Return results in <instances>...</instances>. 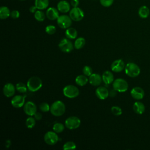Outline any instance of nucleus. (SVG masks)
Returning a JSON list of instances; mask_svg holds the SVG:
<instances>
[{"mask_svg": "<svg viewBox=\"0 0 150 150\" xmlns=\"http://www.w3.org/2000/svg\"><path fill=\"white\" fill-rule=\"evenodd\" d=\"M66 110V107L63 102L60 100L54 101L50 106V112L52 115L59 117L62 115Z\"/></svg>", "mask_w": 150, "mask_h": 150, "instance_id": "nucleus-1", "label": "nucleus"}, {"mask_svg": "<svg viewBox=\"0 0 150 150\" xmlns=\"http://www.w3.org/2000/svg\"><path fill=\"white\" fill-rule=\"evenodd\" d=\"M27 87L28 90L32 92H35L39 90L42 86L41 79L36 76L30 77L27 81Z\"/></svg>", "mask_w": 150, "mask_h": 150, "instance_id": "nucleus-2", "label": "nucleus"}, {"mask_svg": "<svg viewBox=\"0 0 150 150\" xmlns=\"http://www.w3.org/2000/svg\"><path fill=\"white\" fill-rule=\"evenodd\" d=\"M125 72L129 77H135L140 74L141 70L137 64L130 62L125 65Z\"/></svg>", "mask_w": 150, "mask_h": 150, "instance_id": "nucleus-3", "label": "nucleus"}, {"mask_svg": "<svg viewBox=\"0 0 150 150\" xmlns=\"http://www.w3.org/2000/svg\"><path fill=\"white\" fill-rule=\"evenodd\" d=\"M63 93L64 96L66 97L73 98L79 96V90L75 86L67 85L63 88Z\"/></svg>", "mask_w": 150, "mask_h": 150, "instance_id": "nucleus-4", "label": "nucleus"}, {"mask_svg": "<svg viewBox=\"0 0 150 150\" xmlns=\"http://www.w3.org/2000/svg\"><path fill=\"white\" fill-rule=\"evenodd\" d=\"M112 87L114 90L118 92H125L128 88V84L126 80L123 79H117L113 81Z\"/></svg>", "mask_w": 150, "mask_h": 150, "instance_id": "nucleus-5", "label": "nucleus"}, {"mask_svg": "<svg viewBox=\"0 0 150 150\" xmlns=\"http://www.w3.org/2000/svg\"><path fill=\"white\" fill-rule=\"evenodd\" d=\"M72 19L70 16L62 15L57 19V23L58 26L62 29H67L70 27L72 23Z\"/></svg>", "mask_w": 150, "mask_h": 150, "instance_id": "nucleus-6", "label": "nucleus"}, {"mask_svg": "<svg viewBox=\"0 0 150 150\" xmlns=\"http://www.w3.org/2000/svg\"><path fill=\"white\" fill-rule=\"evenodd\" d=\"M69 16L74 21H80L83 19L84 16L83 11L79 7H73L69 11Z\"/></svg>", "mask_w": 150, "mask_h": 150, "instance_id": "nucleus-7", "label": "nucleus"}, {"mask_svg": "<svg viewBox=\"0 0 150 150\" xmlns=\"http://www.w3.org/2000/svg\"><path fill=\"white\" fill-rule=\"evenodd\" d=\"M80 120L75 116L68 117L65 121V125L66 128L70 129H74L79 128L80 125Z\"/></svg>", "mask_w": 150, "mask_h": 150, "instance_id": "nucleus-8", "label": "nucleus"}, {"mask_svg": "<svg viewBox=\"0 0 150 150\" xmlns=\"http://www.w3.org/2000/svg\"><path fill=\"white\" fill-rule=\"evenodd\" d=\"M58 46L60 50L64 53H69L71 52L74 48L73 43L68 38L62 39Z\"/></svg>", "mask_w": 150, "mask_h": 150, "instance_id": "nucleus-9", "label": "nucleus"}, {"mask_svg": "<svg viewBox=\"0 0 150 150\" xmlns=\"http://www.w3.org/2000/svg\"><path fill=\"white\" fill-rule=\"evenodd\" d=\"M44 141L47 144L53 145L59 141V137L56 132L48 131L44 135Z\"/></svg>", "mask_w": 150, "mask_h": 150, "instance_id": "nucleus-10", "label": "nucleus"}, {"mask_svg": "<svg viewBox=\"0 0 150 150\" xmlns=\"http://www.w3.org/2000/svg\"><path fill=\"white\" fill-rule=\"evenodd\" d=\"M23 111L28 115L32 116L37 112V107L33 102L28 101L24 104Z\"/></svg>", "mask_w": 150, "mask_h": 150, "instance_id": "nucleus-11", "label": "nucleus"}, {"mask_svg": "<svg viewBox=\"0 0 150 150\" xmlns=\"http://www.w3.org/2000/svg\"><path fill=\"white\" fill-rule=\"evenodd\" d=\"M125 65L124 62L121 59L115 60L112 62L111 65V69L112 71L119 73L125 69Z\"/></svg>", "mask_w": 150, "mask_h": 150, "instance_id": "nucleus-12", "label": "nucleus"}, {"mask_svg": "<svg viewBox=\"0 0 150 150\" xmlns=\"http://www.w3.org/2000/svg\"><path fill=\"white\" fill-rule=\"evenodd\" d=\"M131 95L133 98L139 100L144 98L145 92L141 87H135L131 90Z\"/></svg>", "mask_w": 150, "mask_h": 150, "instance_id": "nucleus-13", "label": "nucleus"}, {"mask_svg": "<svg viewBox=\"0 0 150 150\" xmlns=\"http://www.w3.org/2000/svg\"><path fill=\"white\" fill-rule=\"evenodd\" d=\"M11 102L13 107L20 108L25 104V97L21 95H16L12 98Z\"/></svg>", "mask_w": 150, "mask_h": 150, "instance_id": "nucleus-14", "label": "nucleus"}, {"mask_svg": "<svg viewBox=\"0 0 150 150\" xmlns=\"http://www.w3.org/2000/svg\"><path fill=\"white\" fill-rule=\"evenodd\" d=\"M16 87L12 83H6L3 88V93L7 97L13 96L15 92Z\"/></svg>", "mask_w": 150, "mask_h": 150, "instance_id": "nucleus-15", "label": "nucleus"}, {"mask_svg": "<svg viewBox=\"0 0 150 150\" xmlns=\"http://www.w3.org/2000/svg\"><path fill=\"white\" fill-rule=\"evenodd\" d=\"M96 94L98 98L101 100H105L109 96V91L105 87L100 86L96 90Z\"/></svg>", "mask_w": 150, "mask_h": 150, "instance_id": "nucleus-16", "label": "nucleus"}, {"mask_svg": "<svg viewBox=\"0 0 150 150\" xmlns=\"http://www.w3.org/2000/svg\"><path fill=\"white\" fill-rule=\"evenodd\" d=\"M57 9L62 13H67L70 11V5L67 1L62 0L57 3Z\"/></svg>", "mask_w": 150, "mask_h": 150, "instance_id": "nucleus-17", "label": "nucleus"}, {"mask_svg": "<svg viewBox=\"0 0 150 150\" xmlns=\"http://www.w3.org/2000/svg\"><path fill=\"white\" fill-rule=\"evenodd\" d=\"M46 15L47 18L50 20H56L59 16V11L57 9L54 7H50L47 9L46 12Z\"/></svg>", "mask_w": 150, "mask_h": 150, "instance_id": "nucleus-18", "label": "nucleus"}, {"mask_svg": "<svg viewBox=\"0 0 150 150\" xmlns=\"http://www.w3.org/2000/svg\"><path fill=\"white\" fill-rule=\"evenodd\" d=\"M102 77L97 73H93L91 75L89 76L88 81L91 85L94 86H99L102 81Z\"/></svg>", "mask_w": 150, "mask_h": 150, "instance_id": "nucleus-19", "label": "nucleus"}, {"mask_svg": "<svg viewBox=\"0 0 150 150\" xmlns=\"http://www.w3.org/2000/svg\"><path fill=\"white\" fill-rule=\"evenodd\" d=\"M102 79L105 84H110L114 81V76L110 71H105L102 75Z\"/></svg>", "mask_w": 150, "mask_h": 150, "instance_id": "nucleus-20", "label": "nucleus"}, {"mask_svg": "<svg viewBox=\"0 0 150 150\" xmlns=\"http://www.w3.org/2000/svg\"><path fill=\"white\" fill-rule=\"evenodd\" d=\"M133 110L137 114H142L145 110L144 104L140 101H136L133 105Z\"/></svg>", "mask_w": 150, "mask_h": 150, "instance_id": "nucleus-21", "label": "nucleus"}, {"mask_svg": "<svg viewBox=\"0 0 150 150\" xmlns=\"http://www.w3.org/2000/svg\"><path fill=\"white\" fill-rule=\"evenodd\" d=\"M35 5L38 9H45L49 5V0H35Z\"/></svg>", "mask_w": 150, "mask_h": 150, "instance_id": "nucleus-22", "label": "nucleus"}, {"mask_svg": "<svg viewBox=\"0 0 150 150\" xmlns=\"http://www.w3.org/2000/svg\"><path fill=\"white\" fill-rule=\"evenodd\" d=\"M65 35L69 39H74L77 38V32L74 28L70 27L66 29Z\"/></svg>", "mask_w": 150, "mask_h": 150, "instance_id": "nucleus-23", "label": "nucleus"}, {"mask_svg": "<svg viewBox=\"0 0 150 150\" xmlns=\"http://www.w3.org/2000/svg\"><path fill=\"white\" fill-rule=\"evenodd\" d=\"M138 15L140 16V18L143 19L148 18V16L149 15V8L145 5L141 6L138 10Z\"/></svg>", "mask_w": 150, "mask_h": 150, "instance_id": "nucleus-24", "label": "nucleus"}, {"mask_svg": "<svg viewBox=\"0 0 150 150\" xmlns=\"http://www.w3.org/2000/svg\"><path fill=\"white\" fill-rule=\"evenodd\" d=\"M11 15V11L7 6H1L0 8V18L5 19Z\"/></svg>", "mask_w": 150, "mask_h": 150, "instance_id": "nucleus-25", "label": "nucleus"}, {"mask_svg": "<svg viewBox=\"0 0 150 150\" xmlns=\"http://www.w3.org/2000/svg\"><path fill=\"white\" fill-rule=\"evenodd\" d=\"M88 81V79L85 75H79L76 77L75 79L76 83L80 86H85Z\"/></svg>", "mask_w": 150, "mask_h": 150, "instance_id": "nucleus-26", "label": "nucleus"}, {"mask_svg": "<svg viewBox=\"0 0 150 150\" xmlns=\"http://www.w3.org/2000/svg\"><path fill=\"white\" fill-rule=\"evenodd\" d=\"M85 43H86V40L84 39V38L80 37L76 39V40H75L74 46L76 49H80L84 47V46L85 45Z\"/></svg>", "mask_w": 150, "mask_h": 150, "instance_id": "nucleus-27", "label": "nucleus"}, {"mask_svg": "<svg viewBox=\"0 0 150 150\" xmlns=\"http://www.w3.org/2000/svg\"><path fill=\"white\" fill-rule=\"evenodd\" d=\"M46 15H45V13L43 12H42L41 10H37L35 14H34V16L35 18L36 19V21H39V22H42L45 20V17Z\"/></svg>", "mask_w": 150, "mask_h": 150, "instance_id": "nucleus-28", "label": "nucleus"}, {"mask_svg": "<svg viewBox=\"0 0 150 150\" xmlns=\"http://www.w3.org/2000/svg\"><path fill=\"white\" fill-rule=\"evenodd\" d=\"M16 89L18 91H19V93H25L27 91V90L28 89V87H27V85H26L25 84H24L23 83H22V82H19V83H18L16 84Z\"/></svg>", "mask_w": 150, "mask_h": 150, "instance_id": "nucleus-29", "label": "nucleus"}, {"mask_svg": "<svg viewBox=\"0 0 150 150\" xmlns=\"http://www.w3.org/2000/svg\"><path fill=\"white\" fill-rule=\"evenodd\" d=\"M64 129V126L60 122H56L53 125V129L56 133H60L63 131Z\"/></svg>", "mask_w": 150, "mask_h": 150, "instance_id": "nucleus-30", "label": "nucleus"}, {"mask_svg": "<svg viewBox=\"0 0 150 150\" xmlns=\"http://www.w3.org/2000/svg\"><path fill=\"white\" fill-rule=\"evenodd\" d=\"M35 118L32 117H28L25 122L26 124V126L28 128H32L33 127H35V124H36V121H35Z\"/></svg>", "mask_w": 150, "mask_h": 150, "instance_id": "nucleus-31", "label": "nucleus"}, {"mask_svg": "<svg viewBox=\"0 0 150 150\" xmlns=\"http://www.w3.org/2000/svg\"><path fill=\"white\" fill-rule=\"evenodd\" d=\"M76 145L73 141H68L66 142L63 146V149L64 150L74 149H76Z\"/></svg>", "mask_w": 150, "mask_h": 150, "instance_id": "nucleus-32", "label": "nucleus"}, {"mask_svg": "<svg viewBox=\"0 0 150 150\" xmlns=\"http://www.w3.org/2000/svg\"><path fill=\"white\" fill-rule=\"evenodd\" d=\"M111 112L116 116L120 115L122 114V110L118 106H112L111 108Z\"/></svg>", "mask_w": 150, "mask_h": 150, "instance_id": "nucleus-33", "label": "nucleus"}, {"mask_svg": "<svg viewBox=\"0 0 150 150\" xmlns=\"http://www.w3.org/2000/svg\"><path fill=\"white\" fill-rule=\"evenodd\" d=\"M45 31L49 35H53L56 32V27L54 26L50 25H48L46 27Z\"/></svg>", "mask_w": 150, "mask_h": 150, "instance_id": "nucleus-34", "label": "nucleus"}, {"mask_svg": "<svg viewBox=\"0 0 150 150\" xmlns=\"http://www.w3.org/2000/svg\"><path fill=\"white\" fill-rule=\"evenodd\" d=\"M83 73L85 76H90L93 74V70L90 66H86L83 68Z\"/></svg>", "mask_w": 150, "mask_h": 150, "instance_id": "nucleus-35", "label": "nucleus"}, {"mask_svg": "<svg viewBox=\"0 0 150 150\" xmlns=\"http://www.w3.org/2000/svg\"><path fill=\"white\" fill-rule=\"evenodd\" d=\"M39 108L42 112H47L50 110V107L49 106V105L47 103H42L40 104Z\"/></svg>", "mask_w": 150, "mask_h": 150, "instance_id": "nucleus-36", "label": "nucleus"}, {"mask_svg": "<svg viewBox=\"0 0 150 150\" xmlns=\"http://www.w3.org/2000/svg\"><path fill=\"white\" fill-rule=\"evenodd\" d=\"M114 0H100L101 5L104 7H109L113 4Z\"/></svg>", "mask_w": 150, "mask_h": 150, "instance_id": "nucleus-37", "label": "nucleus"}, {"mask_svg": "<svg viewBox=\"0 0 150 150\" xmlns=\"http://www.w3.org/2000/svg\"><path fill=\"white\" fill-rule=\"evenodd\" d=\"M11 17L13 19H17L20 16V13L17 10H13L11 12Z\"/></svg>", "mask_w": 150, "mask_h": 150, "instance_id": "nucleus-38", "label": "nucleus"}, {"mask_svg": "<svg viewBox=\"0 0 150 150\" xmlns=\"http://www.w3.org/2000/svg\"><path fill=\"white\" fill-rule=\"evenodd\" d=\"M70 4L73 7H78L79 5V0H71Z\"/></svg>", "mask_w": 150, "mask_h": 150, "instance_id": "nucleus-39", "label": "nucleus"}, {"mask_svg": "<svg viewBox=\"0 0 150 150\" xmlns=\"http://www.w3.org/2000/svg\"><path fill=\"white\" fill-rule=\"evenodd\" d=\"M34 118L36 120H40L42 119V115L40 112H36L35 114H34Z\"/></svg>", "mask_w": 150, "mask_h": 150, "instance_id": "nucleus-40", "label": "nucleus"}, {"mask_svg": "<svg viewBox=\"0 0 150 150\" xmlns=\"http://www.w3.org/2000/svg\"><path fill=\"white\" fill-rule=\"evenodd\" d=\"M37 9H38V8H36V6L35 5L31 6L29 8V11L31 13H35V12L37 11Z\"/></svg>", "mask_w": 150, "mask_h": 150, "instance_id": "nucleus-41", "label": "nucleus"}, {"mask_svg": "<svg viewBox=\"0 0 150 150\" xmlns=\"http://www.w3.org/2000/svg\"><path fill=\"white\" fill-rule=\"evenodd\" d=\"M116 91H117L113 88L112 90H111L110 93H109V95H110L111 97H114V96L116 95Z\"/></svg>", "mask_w": 150, "mask_h": 150, "instance_id": "nucleus-42", "label": "nucleus"}, {"mask_svg": "<svg viewBox=\"0 0 150 150\" xmlns=\"http://www.w3.org/2000/svg\"><path fill=\"white\" fill-rule=\"evenodd\" d=\"M20 1H25V0H20Z\"/></svg>", "mask_w": 150, "mask_h": 150, "instance_id": "nucleus-43", "label": "nucleus"}]
</instances>
